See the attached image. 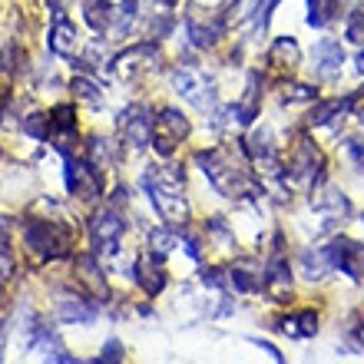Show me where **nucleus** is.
<instances>
[{"instance_id":"1","label":"nucleus","mask_w":364,"mask_h":364,"mask_svg":"<svg viewBox=\"0 0 364 364\" xmlns=\"http://www.w3.org/2000/svg\"><path fill=\"white\" fill-rule=\"evenodd\" d=\"M143 189L153 202V209L159 212V219L166 225H189V199H186V182L176 166H153L143 176Z\"/></svg>"},{"instance_id":"21","label":"nucleus","mask_w":364,"mask_h":364,"mask_svg":"<svg viewBox=\"0 0 364 364\" xmlns=\"http://www.w3.org/2000/svg\"><path fill=\"white\" fill-rule=\"evenodd\" d=\"M77 275H80V285H87L93 298H106V278H103V269H100V259H96L93 252L77 259Z\"/></svg>"},{"instance_id":"43","label":"nucleus","mask_w":364,"mask_h":364,"mask_svg":"<svg viewBox=\"0 0 364 364\" xmlns=\"http://www.w3.org/2000/svg\"><path fill=\"white\" fill-rule=\"evenodd\" d=\"M4 242H7V219L0 215V245H4Z\"/></svg>"},{"instance_id":"36","label":"nucleus","mask_w":364,"mask_h":364,"mask_svg":"<svg viewBox=\"0 0 364 364\" xmlns=\"http://www.w3.org/2000/svg\"><path fill=\"white\" fill-rule=\"evenodd\" d=\"M202 285L215 288V291H229V285H225V272L222 269H202Z\"/></svg>"},{"instance_id":"6","label":"nucleus","mask_w":364,"mask_h":364,"mask_svg":"<svg viewBox=\"0 0 364 364\" xmlns=\"http://www.w3.org/2000/svg\"><path fill=\"white\" fill-rule=\"evenodd\" d=\"M173 90L179 93V100H186L189 106L202 109V113H212L219 106V96H215V83L202 67L196 63H179L173 70Z\"/></svg>"},{"instance_id":"4","label":"nucleus","mask_w":364,"mask_h":364,"mask_svg":"<svg viewBox=\"0 0 364 364\" xmlns=\"http://www.w3.org/2000/svg\"><path fill=\"white\" fill-rule=\"evenodd\" d=\"M123 235H126L123 205L103 202V205L93 212V219H90V245H93V255L100 262L116 259L119 249H123Z\"/></svg>"},{"instance_id":"26","label":"nucleus","mask_w":364,"mask_h":364,"mask_svg":"<svg viewBox=\"0 0 364 364\" xmlns=\"http://www.w3.org/2000/svg\"><path fill=\"white\" fill-rule=\"evenodd\" d=\"M87 159L93 163V169H100V173H106L109 166L116 163V153H113V143L109 139H103V136H93L87 143Z\"/></svg>"},{"instance_id":"16","label":"nucleus","mask_w":364,"mask_h":364,"mask_svg":"<svg viewBox=\"0 0 364 364\" xmlns=\"http://www.w3.org/2000/svg\"><path fill=\"white\" fill-rule=\"evenodd\" d=\"M53 311H57V321L63 325H93L100 318V308L96 301H90L87 295H77V291H60L57 301H53Z\"/></svg>"},{"instance_id":"10","label":"nucleus","mask_w":364,"mask_h":364,"mask_svg":"<svg viewBox=\"0 0 364 364\" xmlns=\"http://www.w3.org/2000/svg\"><path fill=\"white\" fill-rule=\"evenodd\" d=\"M109 70H113L119 80H139V77H146V73L159 70V50H156V43H133L129 50L116 53Z\"/></svg>"},{"instance_id":"42","label":"nucleus","mask_w":364,"mask_h":364,"mask_svg":"<svg viewBox=\"0 0 364 364\" xmlns=\"http://www.w3.org/2000/svg\"><path fill=\"white\" fill-rule=\"evenodd\" d=\"M7 321H0V361H4V348H7Z\"/></svg>"},{"instance_id":"14","label":"nucleus","mask_w":364,"mask_h":364,"mask_svg":"<svg viewBox=\"0 0 364 364\" xmlns=\"http://www.w3.org/2000/svg\"><path fill=\"white\" fill-rule=\"evenodd\" d=\"M311 196H315V199H311V209H315V215H318V229L315 232L335 229L338 222H345V219H351V215H355V209H351V199H348L345 192L321 189V186H318Z\"/></svg>"},{"instance_id":"32","label":"nucleus","mask_w":364,"mask_h":364,"mask_svg":"<svg viewBox=\"0 0 364 364\" xmlns=\"http://www.w3.org/2000/svg\"><path fill=\"white\" fill-rule=\"evenodd\" d=\"M70 90H73V96H77V100H87V103H100V100H103V90H100L93 80H90V73H80V77H73Z\"/></svg>"},{"instance_id":"37","label":"nucleus","mask_w":364,"mask_h":364,"mask_svg":"<svg viewBox=\"0 0 364 364\" xmlns=\"http://www.w3.org/2000/svg\"><path fill=\"white\" fill-rule=\"evenodd\" d=\"M123 341H116V338H109L103 348H100V358L96 361H123Z\"/></svg>"},{"instance_id":"35","label":"nucleus","mask_w":364,"mask_h":364,"mask_svg":"<svg viewBox=\"0 0 364 364\" xmlns=\"http://www.w3.org/2000/svg\"><path fill=\"white\" fill-rule=\"evenodd\" d=\"M205 232H209L215 242H222V245H229L232 242L229 225H225V219H219V215H215V219H205Z\"/></svg>"},{"instance_id":"18","label":"nucleus","mask_w":364,"mask_h":364,"mask_svg":"<svg viewBox=\"0 0 364 364\" xmlns=\"http://www.w3.org/2000/svg\"><path fill=\"white\" fill-rule=\"evenodd\" d=\"M133 282L143 288L149 298L163 295L166 285H169V275H166V269H163V259H159V255H153V252L139 255V259L133 262Z\"/></svg>"},{"instance_id":"31","label":"nucleus","mask_w":364,"mask_h":364,"mask_svg":"<svg viewBox=\"0 0 364 364\" xmlns=\"http://www.w3.org/2000/svg\"><path fill=\"white\" fill-rule=\"evenodd\" d=\"M20 129L30 136V139H37V143H47L50 139V119L43 113H30L23 116V123H20Z\"/></svg>"},{"instance_id":"34","label":"nucleus","mask_w":364,"mask_h":364,"mask_svg":"<svg viewBox=\"0 0 364 364\" xmlns=\"http://www.w3.org/2000/svg\"><path fill=\"white\" fill-rule=\"evenodd\" d=\"M345 37H348V43H355V47H364V10H351V17H348V27H345Z\"/></svg>"},{"instance_id":"24","label":"nucleus","mask_w":364,"mask_h":364,"mask_svg":"<svg viewBox=\"0 0 364 364\" xmlns=\"http://www.w3.org/2000/svg\"><path fill=\"white\" fill-rule=\"evenodd\" d=\"M225 285H229V291H239V295H255V291H262V275H255V269H249V265H232L225 272Z\"/></svg>"},{"instance_id":"22","label":"nucleus","mask_w":364,"mask_h":364,"mask_svg":"<svg viewBox=\"0 0 364 364\" xmlns=\"http://www.w3.org/2000/svg\"><path fill=\"white\" fill-rule=\"evenodd\" d=\"M186 33H189V43L196 50H212L222 37V23H209V20L189 17L186 20Z\"/></svg>"},{"instance_id":"12","label":"nucleus","mask_w":364,"mask_h":364,"mask_svg":"<svg viewBox=\"0 0 364 364\" xmlns=\"http://www.w3.org/2000/svg\"><path fill=\"white\" fill-rule=\"evenodd\" d=\"M245 156H249V163L255 166V173L259 176H269V179H278L282 176V159H278V149L272 143V133L262 126V129H252L245 136Z\"/></svg>"},{"instance_id":"29","label":"nucleus","mask_w":364,"mask_h":364,"mask_svg":"<svg viewBox=\"0 0 364 364\" xmlns=\"http://www.w3.org/2000/svg\"><path fill=\"white\" fill-rule=\"evenodd\" d=\"M83 17H87V23L96 33H106V30H109V10L103 7V0H87V4H83Z\"/></svg>"},{"instance_id":"33","label":"nucleus","mask_w":364,"mask_h":364,"mask_svg":"<svg viewBox=\"0 0 364 364\" xmlns=\"http://www.w3.org/2000/svg\"><path fill=\"white\" fill-rule=\"evenodd\" d=\"M282 4V0H255V10H252V30L255 33H265L272 23V14H275V7Z\"/></svg>"},{"instance_id":"38","label":"nucleus","mask_w":364,"mask_h":364,"mask_svg":"<svg viewBox=\"0 0 364 364\" xmlns=\"http://www.w3.org/2000/svg\"><path fill=\"white\" fill-rule=\"evenodd\" d=\"M10 275H14V259H10V252L0 245V291H4V285L10 282Z\"/></svg>"},{"instance_id":"15","label":"nucleus","mask_w":364,"mask_h":364,"mask_svg":"<svg viewBox=\"0 0 364 364\" xmlns=\"http://www.w3.org/2000/svg\"><path fill=\"white\" fill-rule=\"evenodd\" d=\"M341 67H345V47L331 37L318 40L315 50H311V73H315V80L335 83L341 77Z\"/></svg>"},{"instance_id":"2","label":"nucleus","mask_w":364,"mask_h":364,"mask_svg":"<svg viewBox=\"0 0 364 364\" xmlns=\"http://www.w3.org/2000/svg\"><path fill=\"white\" fill-rule=\"evenodd\" d=\"M196 166L209 179L212 189L225 196V199H259V196H265V189L242 166H235V159L225 149H199Z\"/></svg>"},{"instance_id":"25","label":"nucleus","mask_w":364,"mask_h":364,"mask_svg":"<svg viewBox=\"0 0 364 364\" xmlns=\"http://www.w3.org/2000/svg\"><path fill=\"white\" fill-rule=\"evenodd\" d=\"M328 259H325V249H305L301 255H298V272H301V278H308V282H321V278L328 275Z\"/></svg>"},{"instance_id":"7","label":"nucleus","mask_w":364,"mask_h":364,"mask_svg":"<svg viewBox=\"0 0 364 364\" xmlns=\"http://www.w3.org/2000/svg\"><path fill=\"white\" fill-rule=\"evenodd\" d=\"M189 116H182V109H176V106H163L159 113L153 116V149L163 159H169V156L179 149V143L189 136Z\"/></svg>"},{"instance_id":"20","label":"nucleus","mask_w":364,"mask_h":364,"mask_svg":"<svg viewBox=\"0 0 364 364\" xmlns=\"http://www.w3.org/2000/svg\"><path fill=\"white\" fill-rule=\"evenodd\" d=\"M278 331L288 338H315L318 335V311L315 308H301V311H291V315L278 318Z\"/></svg>"},{"instance_id":"23","label":"nucleus","mask_w":364,"mask_h":364,"mask_svg":"<svg viewBox=\"0 0 364 364\" xmlns=\"http://www.w3.org/2000/svg\"><path fill=\"white\" fill-rule=\"evenodd\" d=\"M269 63L278 70H295L301 63V47L295 37H275V43L269 47Z\"/></svg>"},{"instance_id":"8","label":"nucleus","mask_w":364,"mask_h":364,"mask_svg":"<svg viewBox=\"0 0 364 364\" xmlns=\"http://www.w3.org/2000/svg\"><path fill=\"white\" fill-rule=\"evenodd\" d=\"M119 136L126 153H146L153 146V113L146 103H133L119 113Z\"/></svg>"},{"instance_id":"17","label":"nucleus","mask_w":364,"mask_h":364,"mask_svg":"<svg viewBox=\"0 0 364 364\" xmlns=\"http://www.w3.org/2000/svg\"><path fill=\"white\" fill-rule=\"evenodd\" d=\"M47 47H50V53L67 57V60H73L80 53V33L67 20V14L60 10V4H53V23H50V33H47Z\"/></svg>"},{"instance_id":"19","label":"nucleus","mask_w":364,"mask_h":364,"mask_svg":"<svg viewBox=\"0 0 364 364\" xmlns=\"http://www.w3.org/2000/svg\"><path fill=\"white\" fill-rule=\"evenodd\" d=\"M361 100V93H351V96H335V100H325V103H315L308 123L311 126H331V123H341L345 116H351L355 103Z\"/></svg>"},{"instance_id":"28","label":"nucleus","mask_w":364,"mask_h":364,"mask_svg":"<svg viewBox=\"0 0 364 364\" xmlns=\"http://www.w3.org/2000/svg\"><path fill=\"white\" fill-rule=\"evenodd\" d=\"M176 245H179V235H176L173 225H159V229L149 232V252H153V255H159V259H163V255H169Z\"/></svg>"},{"instance_id":"27","label":"nucleus","mask_w":364,"mask_h":364,"mask_svg":"<svg viewBox=\"0 0 364 364\" xmlns=\"http://www.w3.org/2000/svg\"><path fill=\"white\" fill-rule=\"evenodd\" d=\"M338 17V0H308V27H328Z\"/></svg>"},{"instance_id":"44","label":"nucleus","mask_w":364,"mask_h":364,"mask_svg":"<svg viewBox=\"0 0 364 364\" xmlns=\"http://www.w3.org/2000/svg\"><path fill=\"white\" fill-rule=\"evenodd\" d=\"M355 63H358V77H364V47H361V53H358V60H355Z\"/></svg>"},{"instance_id":"45","label":"nucleus","mask_w":364,"mask_h":364,"mask_svg":"<svg viewBox=\"0 0 364 364\" xmlns=\"http://www.w3.org/2000/svg\"><path fill=\"white\" fill-rule=\"evenodd\" d=\"M199 4H219V0H199Z\"/></svg>"},{"instance_id":"13","label":"nucleus","mask_w":364,"mask_h":364,"mask_svg":"<svg viewBox=\"0 0 364 364\" xmlns=\"http://www.w3.org/2000/svg\"><path fill=\"white\" fill-rule=\"evenodd\" d=\"M262 291H265L272 301H285L288 291H291V265H288L282 235H275V249H272L269 265L262 272Z\"/></svg>"},{"instance_id":"39","label":"nucleus","mask_w":364,"mask_h":364,"mask_svg":"<svg viewBox=\"0 0 364 364\" xmlns=\"http://www.w3.org/2000/svg\"><path fill=\"white\" fill-rule=\"evenodd\" d=\"M348 156L355 159V166L364 173V143L361 139H348Z\"/></svg>"},{"instance_id":"40","label":"nucleus","mask_w":364,"mask_h":364,"mask_svg":"<svg viewBox=\"0 0 364 364\" xmlns=\"http://www.w3.org/2000/svg\"><path fill=\"white\" fill-rule=\"evenodd\" d=\"M252 345H259V348H262V351H265V355H269V358H272V361H278V364L285 361V355H282V351H278V348H275V345H272V341H262V338H252Z\"/></svg>"},{"instance_id":"41","label":"nucleus","mask_w":364,"mask_h":364,"mask_svg":"<svg viewBox=\"0 0 364 364\" xmlns=\"http://www.w3.org/2000/svg\"><path fill=\"white\" fill-rule=\"evenodd\" d=\"M351 341H355L358 348H364V318L358 321V328H351Z\"/></svg>"},{"instance_id":"30","label":"nucleus","mask_w":364,"mask_h":364,"mask_svg":"<svg viewBox=\"0 0 364 364\" xmlns=\"http://www.w3.org/2000/svg\"><path fill=\"white\" fill-rule=\"evenodd\" d=\"M282 103H311V100H318V90L308 87V83H282Z\"/></svg>"},{"instance_id":"3","label":"nucleus","mask_w":364,"mask_h":364,"mask_svg":"<svg viewBox=\"0 0 364 364\" xmlns=\"http://www.w3.org/2000/svg\"><path fill=\"white\" fill-rule=\"evenodd\" d=\"M278 182L285 186L288 192H311L325 182V156H321V149H318L311 139H298L295 153H291V159H288V166L282 169V176H278Z\"/></svg>"},{"instance_id":"11","label":"nucleus","mask_w":364,"mask_h":364,"mask_svg":"<svg viewBox=\"0 0 364 364\" xmlns=\"http://www.w3.org/2000/svg\"><path fill=\"white\" fill-rule=\"evenodd\" d=\"M325 259L331 269H338L341 275H348L351 282L364 278V242H355L348 235H335L325 245Z\"/></svg>"},{"instance_id":"5","label":"nucleus","mask_w":364,"mask_h":364,"mask_svg":"<svg viewBox=\"0 0 364 364\" xmlns=\"http://www.w3.org/2000/svg\"><path fill=\"white\" fill-rule=\"evenodd\" d=\"M23 242L40 259H67L73 252V229L57 219H30L23 222Z\"/></svg>"},{"instance_id":"9","label":"nucleus","mask_w":364,"mask_h":364,"mask_svg":"<svg viewBox=\"0 0 364 364\" xmlns=\"http://www.w3.org/2000/svg\"><path fill=\"white\" fill-rule=\"evenodd\" d=\"M63 166H67V189L73 192V196H80L83 202H96L100 196H103V173L100 169H93V163L90 159H77L73 153L63 156Z\"/></svg>"}]
</instances>
